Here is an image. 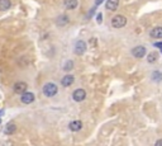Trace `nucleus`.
<instances>
[{
    "label": "nucleus",
    "instance_id": "1",
    "mask_svg": "<svg viewBox=\"0 0 162 146\" xmlns=\"http://www.w3.org/2000/svg\"><path fill=\"white\" fill-rule=\"evenodd\" d=\"M125 24H127V18H125L124 15H122V14L114 15V17L112 18V26H113L114 28H117V29L125 27Z\"/></svg>",
    "mask_w": 162,
    "mask_h": 146
},
{
    "label": "nucleus",
    "instance_id": "2",
    "mask_svg": "<svg viewBox=\"0 0 162 146\" xmlns=\"http://www.w3.org/2000/svg\"><path fill=\"white\" fill-rule=\"evenodd\" d=\"M58 91V88L56 84H53V83H47V84L43 87V94L46 97H53L56 95Z\"/></svg>",
    "mask_w": 162,
    "mask_h": 146
},
{
    "label": "nucleus",
    "instance_id": "3",
    "mask_svg": "<svg viewBox=\"0 0 162 146\" xmlns=\"http://www.w3.org/2000/svg\"><path fill=\"white\" fill-rule=\"evenodd\" d=\"M86 48H88V46H86V42L82 39H79L76 43H75V54H76L77 56H81L84 55L85 52H86Z\"/></svg>",
    "mask_w": 162,
    "mask_h": 146
},
{
    "label": "nucleus",
    "instance_id": "4",
    "mask_svg": "<svg viewBox=\"0 0 162 146\" xmlns=\"http://www.w3.org/2000/svg\"><path fill=\"white\" fill-rule=\"evenodd\" d=\"M146 52H147V50H146L144 46H136V47L132 50V55H133L134 57H137V59H142V57L146 55Z\"/></svg>",
    "mask_w": 162,
    "mask_h": 146
},
{
    "label": "nucleus",
    "instance_id": "5",
    "mask_svg": "<svg viewBox=\"0 0 162 146\" xmlns=\"http://www.w3.org/2000/svg\"><path fill=\"white\" fill-rule=\"evenodd\" d=\"M20 100L24 104H30V103L34 102V94L33 93H30V91H24L20 97Z\"/></svg>",
    "mask_w": 162,
    "mask_h": 146
},
{
    "label": "nucleus",
    "instance_id": "6",
    "mask_svg": "<svg viewBox=\"0 0 162 146\" xmlns=\"http://www.w3.org/2000/svg\"><path fill=\"white\" fill-rule=\"evenodd\" d=\"M72 98L75 102H82L85 98H86V91L84 89H76L73 91V94H72Z\"/></svg>",
    "mask_w": 162,
    "mask_h": 146
},
{
    "label": "nucleus",
    "instance_id": "7",
    "mask_svg": "<svg viewBox=\"0 0 162 146\" xmlns=\"http://www.w3.org/2000/svg\"><path fill=\"white\" fill-rule=\"evenodd\" d=\"M27 88H28L27 83L18 81V83H15V85H14V91L17 93V94H23L24 91H27Z\"/></svg>",
    "mask_w": 162,
    "mask_h": 146
},
{
    "label": "nucleus",
    "instance_id": "8",
    "mask_svg": "<svg viewBox=\"0 0 162 146\" xmlns=\"http://www.w3.org/2000/svg\"><path fill=\"white\" fill-rule=\"evenodd\" d=\"M69 128H70L72 132H77V131H80V130L82 128V122L79 121V120H75V121L70 122Z\"/></svg>",
    "mask_w": 162,
    "mask_h": 146
},
{
    "label": "nucleus",
    "instance_id": "9",
    "mask_svg": "<svg viewBox=\"0 0 162 146\" xmlns=\"http://www.w3.org/2000/svg\"><path fill=\"white\" fill-rule=\"evenodd\" d=\"M108 10H112V12H115V10L119 8V0H106L105 4Z\"/></svg>",
    "mask_w": 162,
    "mask_h": 146
},
{
    "label": "nucleus",
    "instance_id": "10",
    "mask_svg": "<svg viewBox=\"0 0 162 146\" xmlns=\"http://www.w3.org/2000/svg\"><path fill=\"white\" fill-rule=\"evenodd\" d=\"M69 22H70V18L66 14H62V15L57 17V19H56V24L58 27H65L66 24H69Z\"/></svg>",
    "mask_w": 162,
    "mask_h": 146
},
{
    "label": "nucleus",
    "instance_id": "11",
    "mask_svg": "<svg viewBox=\"0 0 162 146\" xmlns=\"http://www.w3.org/2000/svg\"><path fill=\"white\" fill-rule=\"evenodd\" d=\"M75 81V78L72 75H65L62 79H61V84L63 87H71Z\"/></svg>",
    "mask_w": 162,
    "mask_h": 146
},
{
    "label": "nucleus",
    "instance_id": "12",
    "mask_svg": "<svg viewBox=\"0 0 162 146\" xmlns=\"http://www.w3.org/2000/svg\"><path fill=\"white\" fill-rule=\"evenodd\" d=\"M151 37L152 38H157V39H162V27H156L151 30Z\"/></svg>",
    "mask_w": 162,
    "mask_h": 146
},
{
    "label": "nucleus",
    "instance_id": "13",
    "mask_svg": "<svg viewBox=\"0 0 162 146\" xmlns=\"http://www.w3.org/2000/svg\"><path fill=\"white\" fill-rule=\"evenodd\" d=\"M65 8L69 9V10H73V9H76L77 8V4L79 2L77 0H65Z\"/></svg>",
    "mask_w": 162,
    "mask_h": 146
},
{
    "label": "nucleus",
    "instance_id": "14",
    "mask_svg": "<svg viewBox=\"0 0 162 146\" xmlns=\"http://www.w3.org/2000/svg\"><path fill=\"white\" fill-rule=\"evenodd\" d=\"M15 131H17V126H15V123H13V122H9L5 126V130H4L5 135H13Z\"/></svg>",
    "mask_w": 162,
    "mask_h": 146
},
{
    "label": "nucleus",
    "instance_id": "15",
    "mask_svg": "<svg viewBox=\"0 0 162 146\" xmlns=\"http://www.w3.org/2000/svg\"><path fill=\"white\" fill-rule=\"evenodd\" d=\"M10 6H12V2L10 0H0V12H5Z\"/></svg>",
    "mask_w": 162,
    "mask_h": 146
},
{
    "label": "nucleus",
    "instance_id": "16",
    "mask_svg": "<svg viewBox=\"0 0 162 146\" xmlns=\"http://www.w3.org/2000/svg\"><path fill=\"white\" fill-rule=\"evenodd\" d=\"M151 78H152L153 81L158 83V81L162 80V72H160V71H153V72H152V75H151Z\"/></svg>",
    "mask_w": 162,
    "mask_h": 146
},
{
    "label": "nucleus",
    "instance_id": "17",
    "mask_svg": "<svg viewBox=\"0 0 162 146\" xmlns=\"http://www.w3.org/2000/svg\"><path fill=\"white\" fill-rule=\"evenodd\" d=\"M157 59H158V54H157V52H151V54L148 55L147 61L149 62V64H153V62L157 61Z\"/></svg>",
    "mask_w": 162,
    "mask_h": 146
},
{
    "label": "nucleus",
    "instance_id": "18",
    "mask_svg": "<svg viewBox=\"0 0 162 146\" xmlns=\"http://www.w3.org/2000/svg\"><path fill=\"white\" fill-rule=\"evenodd\" d=\"M72 69H73V61L67 60L66 62H65V65H63V70L65 71H71Z\"/></svg>",
    "mask_w": 162,
    "mask_h": 146
},
{
    "label": "nucleus",
    "instance_id": "19",
    "mask_svg": "<svg viewBox=\"0 0 162 146\" xmlns=\"http://www.w3.org/2000/svg\"><path fill=\"white\" fill-rule=\"evenodd\" d=\"M96 22H98V24H100L103 22V14L101 13H99L98 15H96Z\"/></svg>",
    "mask_w": 162,
    "mask_h": 146
},
{
    "label": "nucleus",
    "instance_id": "20",
    "mask_svg": "<svg viewBox=\"0 0 162 146\" xmlns=\"http://www.w3.org/2000/svg\"><path fill=\"white\" fill-rule=\"evenodd\" d=\"M95 10H96V5H95V6H94V8L90 10V12H89V17H93V14L95 13Z\"/></svg>",
    "mask_w": 162,
    "mask_h": 146
},
{
    "label": "nucleus",
    "instance_id": "21",
    "mask_svg": "<svg viewBox=\"0 0 162 146\" xmlns=\"http://www.w3.org/2000/svg\"><path fill=\"white\" fill-rule=\"evenodd\" d=\"M103 2L104 0H95V5L98 6V5H100V4H103Z\"/></svg>",
    "mask_w": 162,
    "mask_h": 146
},
{
    "label": "nucleus",
    "instance_id": "22",
    "mask_svg": "<svg viewBox=\"0 0 162 146\" xmlns=\"http://www.w3.org/2000/svg\"><path fill=\"white\" fill-rule=\"evenodd\" d=\"M155 46H156V47H158V48H161V51H162V42H156V43H155Z\"/></svg>",
    "mask_w": 162,
    "mask_h": 146
},
{
    "label": "nucleus",
    "instance_id": "23",
    "mask_svg": "<svg viewBox=\"0 0 162 146\" xmlns=\"http://www.w3.org/2000/svg\"><path fill=\"white\" fill-rule=\"evenodd\" d=\"M155 146H162V139L161 140H157V142H156Z\"/></svg>",
    "mask_w": 162,
    "mask_h": 146
},
{
    "label": "nucleus",
    "instance_id": "24",
    "mask_svg": "<svg viewBox=\"0 0 162 146\" xmlns=\"http://www.w3.org/2000/svg\"><path fill=\"white\" fill-rule=\"evenodd\" d=\"M0 123H2V120H0Z\"/></svg>",
    "mask_w": 162,
    "mask_h": 146
}]
</instances>
